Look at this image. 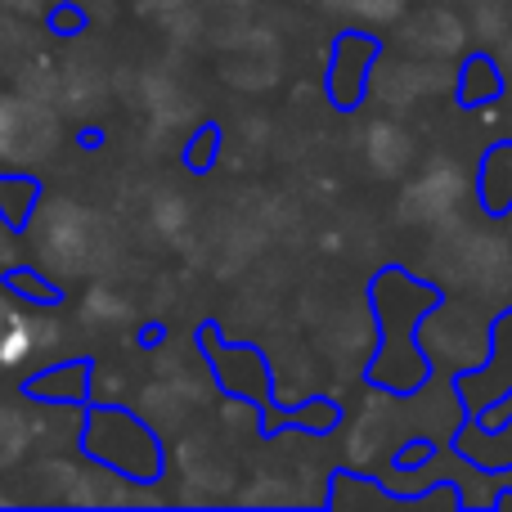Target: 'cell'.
Masks as SVG:
<instances>
[{"instance_id":"6da1fadb","label":"cell","mask_w":512,"mask_h":512,"mask_svg":"<svg viewBox=\"0 0 512 512\" xmlns=\"http://www.w3.org/2000/svg\"><path fill=\"white\" fill-rule=\"evenodd\" d=\"M36 346V324L27 315H18L5 297H0V364H23Z\"/></svg>"},{"instance_id":"7a4b0ae2","label":"cell","mask_w":512,"mask_h":512,"mask_svg":"<svg viewBox=\"0 0 512 512\" xmlns=\"http://www.w3.org/2000/svg\"><path fill=\"white\" fill-rule=\"evenodd\" d=\"M0 418H5V414H0Z\"/></svg>"}]
</instances>
